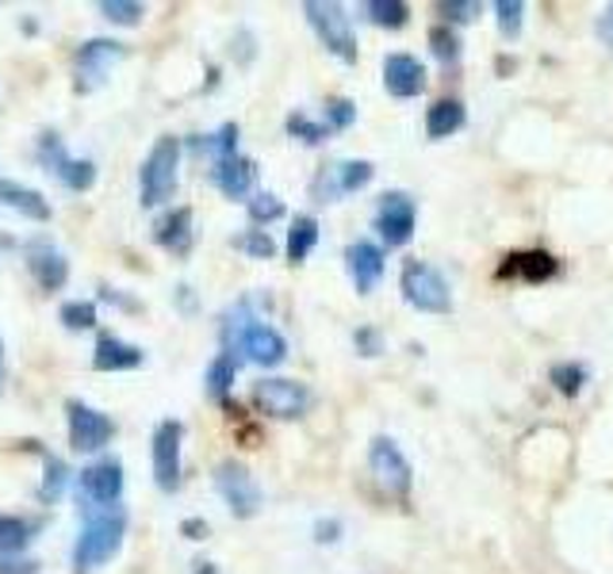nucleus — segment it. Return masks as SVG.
Masks as SVG:
<instances>
[{"label":"nucleus","instance_id":"f257e3e1","mask_svg":"<svg viewBox=\"0 0 613 574\" xmlns=\"http://www.w3.org/2000/svg\"><path fill=\"white\" fill-rule=\"evenodd\" d=\"M123 536H127V510H120V505H93L85 513L77 547H73V567L89 574L104 567V563H112L115 552L123 547Z\"/></svg>","mask_w":613,"mask_h":574},{"label":"nucleus","instance_id":"f03ea898","mask_svg":"<svg viewBox=\"0 0 613 574\" xmlns=\"http://www.w3.org/2000/svg\"><path fill=\"white\" fill-rule=\"evenodd\" d=\"M222 341H227V353H246V361L261 364V368H277L288 356V341L269 322L253 319L246 303H238L222 322Z\"/></svg>","mask_w":613,"mask_h":574},{"label":"nucleus","instance_id":"7ed1b4c3","mask_svg":"<svg viewBox=\"0 0 613 574\" xmlns=\"http://www.w3.org/2000/svg\"><path fill=\"white\" fill-rule=\"evenodd\" d=\"M403 299L422 314H449L453 311V291L449 280L426 261H407L403 264V276H399Z\"/></svg>","mask_w":613,"mask_h":574},{"label":"nucleus","instance_id":"20e7f679","mask_svg":"<svg viewBox=\"0 0 613 574\" xmlns=\"http://www.w3.org/2000/svg\"><path fill=\"white\" fill-rule=\"evenodd\" d=\"M177 169H180V143L173 135L157 138L143 165V207L169 203L173 191H177Z\"/></svg>","mask_w":613,"mask_h":574},{"label":"nucleus","instance_id":"39448f33","mask_svg":"<svg viewBox=\"0 0 613 574\" xmlns=\"http://www.w3.org/2000/svg\"><path fill=\"white\" fill-rule=\"evenodd\" d=\"M303 12H306V23H311L314 35L322 39V46H326L330 54L342 58V62H350V65L357 62V35H353V23L342 4L311 0V4H303Z\"/></svg>","mask_w":613,"mask_h":574},{"label":"nucleus","instance_id":"423d86ee","mask_svg":"<svg viewBox=\"0 0 613 574\" xmlns=\"http://www.w3.org/2000/svg\"><path fill=\"white\" fill-rule=\"evenodd\" d=\"M250 403L269 418L280 421H295L306 414L311 406V390L303 387L300 379H257L250 390Z\"/></svg>","mask_w":613,"mask_h":574},{"label":"nucleus","instance_id":"0eeeda50","mask_svg":"<svg viewBox=\"0 0 613 574\" xmlns=\"http://www.w3.org/2000/svg\"><path fill=\"white\" fill-rule=\"evenodd\" d=\"M368 468H372V479L384 494L392 498H407L411 487H414V471H411V460L403 456V448L395 445L392 437H376L368 445Z\"/></svg>","mask_w":613,"mask_h":574},{"label":"nucleus","instance_id":"6e6552de","mask_svg":"<svg viewBox=\"0 0 613 574\" xmlns=\"http://www.w3.org/2000/svg\"><path fill=\"white\" fill-rule=\"evenodd\" d=\"M65 418H70V448L73 452H101L107 440L115 437V421L107 414L93 410L81 398L65 403Z\"/></svg>","mask_w":613,"mask_h":574},{"label":"nucleus","instance_id":"1a4fd4ad","mask_svg":"<svg viewBox=\"0 0 613 574\" xmlns=\"http://www.w3.org/2000/svg\"><path fill=\"white\" fill-rule=\"evenodd\" d=\"M215 487H219L222 502L230 505L235 518H253V513L261 510V487L253 482L246 463L222 460L219 468H215Z\"/></svg>","mask_w":613,"mask_h":574},{"label":"nucleus","instance_id":"9d476101","mask_svg":"<svg viewBox=\"0 0 613 574\" xmlns=\"http://www.w3.org/2000/svg\"><path fill=\"white\" fill-rule=\"evenodd\" d=\"M414 227H418V207L407 191H387L380 196V207H376V230L384 238L387 249H399L407 246L414 238Z\"/></svg>","mask_w":613,"mask_h":574},{"label":"nucleus","instance_id":"9b49d317","mask_svg":"<svg viewBox=\"0 0 613 574\" xmlns=\"http://www.w3.org/2000/svg\"><path fill=\"white\" fill-rule=\"evenodd\" d=\"M180 445H185V426L180 421H157L154 429V482L173 494L180 490Z\"/></svg>","mask_w":613,"mask_h":574},{"label":"nucleus","instance_id":"f8f14e48","mask_svg":"<svg viewBox=\"0 0 613 574\" xmlns=\"http://www.w3.org/2000/svg\"><path fill=\"white\" fill-rule=\"evenodd\" d=\"M372 177H376L372 161H337V165H326V169L314 177L311 196L319 199V203H334V199L350 196V191H361Z\"/></svg>","mask_w":613,"mask_h":574},{"label":"nucleus","instance_id":"ddd939ff","mask_svg":"<svg viewBox=\"0 0 613 574\" xmlns=\"http://www.w3.org/2000/svg\"><path fill=\"white\" fill-rule=\"evenodd\" d=\"M39 157L51 165L54 177L62 180V185L70 188V191H89V188H93L96 165L89 161V157H70L54 135H43V143H39Z\"/></svg>","mask_w":613,"mask_h":574},{"label":"nucleus","instance_id":"4468645a","mask_svg":"<svg viewBox=\"0 0 613 574\" xmlns=\"http://www.w3.org/2000/svg\"><path fill=\"white\" fill-rule=\"evenodd\" d=\"M77 490L89 505H120L123 494V463L120 460H96L77 476Z\"/></svg>","mask_w":613,"mask_h":574},{"label":"nucleus","instance_id":"2eb2a0df","mask_svg":"<svg viewBox=\"0 0 613 574\" xmlns=\"http://www.w3.org/2000/svg\"><path fill=\"white\" fill-rule=\"evenodd\" d=\"M123 54H127V50H123V43H115V39H89V43L77 50V88L81 93L101 85V81L107 77V70H112Z\"/></svg>","mask_w":613,"mask_h":574},{"label":"nucleus","instance_id":"dca6fc26","mask_svg":"<svg viewBox=\"0 0 613 574\" xmlns=\"http://www.w3.org/2000/svg\"><path fill=\"white\" fill-rule=\"evenodd\" d=\"M384 88L395 100H411L426 88V65L414 54H387L384 58Z\"/></svg>","mask_w":613,"mask_h":574},{"label":"nucleus","instance_id":"f3484780","mask_svg":"<svg viewBox=\"0 0 613 574\" xmlns=\"http://www.w3.org/2000/svg\"><path fill=\"white\" fill-rule=\"evenodd\" d=\"M345 269H350V276H353V288H357L361 295H368V291L384 280V249L372 246V241H353V246L345 249Z\"/></svg>","mask_w":613,"mask_h":574},{"label":"nucleus","instance_id":"a211bd4d","mask_svg":"<svg viewBox=\"0 0 613 574\" xmlns=\"http://www.w3.org/2000/svg\"><path fill=\"white\" fill-rule=\"evenodd\" d=\"M28 269L35 272V280L46 291H62L65 280H70V261H65V253L58 246H51V241H31Z\"/></svg>","mask_w":613,"mask_h":574},{"label":"nucleus","instance_id":"6ab92c4d","mask_svg":"<svg viewBox=\"0 0 613 574\" xmlns=\"http://www.w3.org/2000/svg\"><path fill=\"white\" fill-rule=\"evenodd\" d=\"M211 180L222 196L230 199H246L253 191V180H257V165L250 157L235 154V157H222V161H211Z\"/></svg>","mask_w":613,"mask_h":574},{"label":"nucleus","instance_id":"aec40b11","mask_svg":"<svg viewBox=\"0 0 613 574\" xmlns=\"http://www.w3.org/2000/svg\"><path fill=\"white\" fill-rule=\"evenodd\" d=\"M154 241L173 253H188L196 241V230H193V211L188 207H177V211H165L154 227Z\"/></svg>","mask_w":613,"mask_h":574},{"label":"nucleus","instance_id":"412c9836","mask_svg":"<svg viewBox=\"0 0 613 574\" xmlns=\"http://www.w3.org/2000/svg\"><path fill=\"white\" fill-rule=\"evenodd\" d=\"M143 364V348L127 345L115 334H101L96 337V356H93V368L96 372H131Z\"/></svg>","mask_w":613,"mask_h":574},{"label":"nucleus","instance_id":"4be33fe9","mask_svg":"<svg viewBox=\"0 0 613 574\" xmlns=\"http://www.w3.org/2000/svg\"><path fill=\"white\" fill-rule=\"evenodd\" d=\"M557 257L544 253V249H529V253H513L507 257V264H502V276H521L529 280V284H541V280H552L557 276Z\"/></svg>","mask_w":613,"mask_h":574},{"label":"nucleus","instance_id":"5701e85b","mask_svg":"<svg viewBox=\"0 0 613 574\" xmlns=\"http://www.w3.org/2000/svg\"><path fill=\"white\" fill-rule=\"evenodd\" d=\"M0 203L12 207V211H20L23 219H35V222L51 219V203H46L35 188L15 185V180H0Z\"/></svg>","mask_w":613,"mask_h":574},{"label":"nucleus","instance_id":"b1692460","mask_svg":"<svg viewBox=\"0 0 613 574\" xmlns=\"http://www.w3.org/2000/svg\"><path fill=\"white\" fill-rule=\"evenodd\" d=\"M468 123L460 100H437V104L426 107V135L429 138H449Z\"/></svg>","mask_w":613,"mask_h":574},{"label":"nucleus","instance_id":"393cba45","mask_svg":"<svg viewBox=\"0 0 613 574\" xmlns=\"http://www.w3.org/2000/svg\"><path fill=\"white\" fill-rule=\"evenodd\" d=\"M319 246V222L311 215H295L292 219V230H288V261L292 264H303L311 257V249Z\"/></svg>","mask_w":613,"mask_h":574},{"label":"nucleus","instance_id":"a878e982","mask_svg":"<svg viewBox=\"0 0 613 574\" xmlns=\"http://www.w3.org/2000/svg\"><path fill=\"white\" fill-rule=\"evenodd\" d=\"M35 536V525L23 518H0V560L4 555H20Z\"/></svg>","mask_w":613,"mask_h":574},{"label":"nucleus","instance_id":"bb28decb","mask_svg":"<svg viewBox=\"0 0 613 574\" xmlns=\"http://www.w3.org/2000/svg\"><path fill=\"white\" fill-rule=\"evenodd\" d=\"M235 376H238V361L235 353H219L207 368V395L211 398H227L230 387H235Z\"/></svg>","mask_w":613,"mask_h":574},{"label":"nucleus","instance_id":"cd10ccee","mask_svg":"<svg viewBox=\"0 0 613 574\" xmlns=\"http://www.w3.org/2000/svg\"><path fill=\"white\" fill-rule=\"evenodd\" d=\"M364 15H368V20L376 23V28L399 31V28H407L411 8L403 4V0H368V4H364Z\"/></svg>","mask_w":613,"mask_h":574},{"label":"nucleus","instance_id":"c85d7f7f","mask_svg":"<svg viewBox=\"0 0 613 574\" xmlns=\"http://www.w3.org/2000/svg\"><path fill=\"white\" fill-rule=\"evenodd\" d=\"M70 490V468H65L58 456H46V476H43V482H39V502H58V498Z\"/></svg>","mask_w":613,"mask_h":574},{"label":"nucleus","instance_id":"c756f323","mask_svg":"<svg viewBox=\"0 0 613 574\" xmlns=\"http://www.w3.org/2000/svg\"><path fill=\"white\" fill-rule=\"evenodd\" d=\"M429 50H434L437 62L449 70V65L460 62V39L457 31L449 28V23H437V28H429Z\"/></svg>","mask_w":613,"mask_h":574},{"label":"nucleus","instance_id":"7c9ffc66","mask_svg":"<svg viewBox=\"0 0 613 574\" xmlns=\"http://www.w3.org/2000/svg\"><path fill=\"white\" fill-rule=\"evenodd\" d=\"M196 149H204V154H211L215 161H222V157H235L238 154V127L235 123H227V127H219L211 138H200Z\"/></svg>","mask_w":613,"mask_h":574},{"label":"nucleus","instance_id":"2f4dec72","mask_svg":"<svg viewBox=\"0 0 613 574\" xmlns=\"http://www.w3.org/2000/svg\"><path fill=\"white\" fill-rule=\"evenodd\" d=\"M495 20H499L502 39H518L526 23V4L521 0H495Z\"/></svg>","mask_w":613,"mask_h":574},{"label":"nucleus","instance_id":"473e14b6","mask_svg":"<svg viewBox=\"0 0 613 574\" xmlns=\"http://www.w3.org/2000/svg\"><path fill=\"white\" fill-rule=\"evenodd\" d=\"M549 379H552V387H557L560 395L575 398L579 390H583V383H586V368L583 364H552Z\"/></svg>","mask_w":613,"mask_h":574},{"label":"nucleus","instance_id":"72a5a7b5","mask_svg":"<svg viewBox=\"0 0 613 574\" xmlns=\"http://www.w3.org/2000/svg\"><path fill=\"white\" fill-rule=\"evenodd\" d=\"M250 219L257 227H269V222L284 219V199H277L272 191H257L250 199Z\"/></svg>","mask_w":613,"mask_h":574},{"label":"nucleus","instance_id":"f704fd0d","mask_svg":"<svg viewBox=\"0 0 613 574\" xmlns=\"http://www.w3.org/2000/svg\"><path fill=\"white\" fill-rule=\"evenodd\" d=\"M101 15L112 23H123V28H131V23L143 20V4L138 0H101Z\"/></svg>","mask_w":613,"mask_h":574},{"label":"nucleus","instance_id":"c9c22d12","mask_svg":"<svg viewBox=\"0 0 613 574\" xmlns=\"http://www.w3.org/2000/svg\"><path fill=\"white\" fill-rule=\"evenodd\" d=\"M288 135L300 138V143H306V146H319V143H326L330 127L326 123L306 119V115H292V119H288Z\"/></svg>","mask_w":613,"mask_h":574},{"label":"nucleus","instance_id":"e433bc0d","mask_svg":"<svg viewBox=\"0 0 613 574\" xmlns=\"http://www.w3.org/2000/svg\"><path fill=\"white\" fill-rule=\"evenodd\" d=\"M353 119H357V104L353 100H330L326 104V127L330 131H345V127H353Z\"/></svg>","mask_w":613,"mask_h":574},{"label":"nucleus","instance_id":"4c0bfd02","mask_svg":"<svg viewBox=\"0 0 613 574\" xmlns=\"http://www.w3.org/2000/svg\"><path fill=\"white\" fill-rule=\"evenodd\" d=\"M62 322L70 330H93L96 326V306L93 303H65Z\"/></svg>","mask_w":613,"mask_h":574},{"label":"nucleus","instance_id":"58836bf2","mask_svg":"<svg viewBox=\"0 0 613 574\" xmlns=\"http://www.w3.org/2000/svg\"><path fill=\"white\" fill-rule=\"evenodd\" d=\"M238 249H246V253L257 257V261H269V257L277 253V241L264 234V230H250V234L238 238Z\"/></svg>","mask_w":613,"mask_h":574},{"label":"nucleus","instance_id":"ea45409f","mask_svg":"<svg viewBox=\"0 0 613 574\" xmlns=\"http://www.w3.org/2000/svg\"><path fill=\"white\" fill-rule=\"evenodd\" d=\"M437 12H441L449 23H471L479 12H484V8H479L476 0H445V4L437 8Z\"/></svg>","mask_w":613,"mask_h":574},{"label":"nucleus","instance_id":"a19ab883","mask_svg":"<svg viewBox=\"0 0 613 574\" xmlns=\"http://www.w3.org/2000/svg\"><path fill=\"white\" fill-rule=\"evenodd\" d=\"M353 345H357L361 356H380V353H384V337H380V330H372V326H361L357 334H353Z\"/></svg>","mask_w":613,"mask_h":574},{"label":"nucleus","instance_id":"79ce46f5","mask_svg":"<svg viewBox=\"0 0 613 574\" xmlns=\"http://www.w3.org/2000/svg\"><path fill=\"white\" fill-rule=\"evenodd\" d=\"M342 536V521H319V525H314V540H319V544H334V540Z\"/></svg>","mask_w":613,"mask_h":574},{"label":"nucleus","instance_id":"37998d69","mask_svg":"<svg viewBox=\"0 0 613 574\" xmlns=\"http://www.w3.org/2000/svg\"><path fill=\"white\" fill-rule=\"evenodd\" d=\"M39 563H31V560H15V555H4L0 560V574H31Z\"/></svg>","mask_w":613,"mask_h":574},{"label":"nucleus","instance_id":"c03bdc74","mask_svg":"<svg viewBox=\"0 0 613 574\" xmlns=\"http://www.w3.org/2000/svg\"><path fill=\"white\" fill-rule=\"evenodd\" d=\"M599 35H602V43L613 46V4L599 15Z\"/></svg>","mask_w":613,"mask_h":574},{"label":"nucleus","instance_id":"a18cd8bd","mask_svg":"<svg viewBox=\"0 0 613 574\" xmlns=\"http://www.w3.org/2000/svg\"><path fill=\"white\" fill-rule=\"evenodd\" d=\"M180 532H185L188 540H204L207 536V525H204V521H185V525H180Z\"/></svg>","mask_w":613,"mask_h":574},{"label":"nucleus","instance_id":"49530a36","mask_svg":"<svg viewBox=\"0 0 613 574\" xmlns=\"http://www.w3.org/2000/svg\"><path fill=\"white\" fill-rule=\"evenodd\" d=\"M196 574H215L211 563H196Z\"/></svg>","mask_w":613,"mask_h":574},{"label":"nucleus","instance_id":"de8ad7c7","mask_svg":"<svg viewBox=\"0 0 613 574\" xmlns=\"http://www.w3.org/2000/svg\"><path fill=\"white\" fill-rule=\"evenodd\" d=\"M0 383H4V341H0Z\"/></svg>","mask_w":613,"mask_h":574}]
</instances>
